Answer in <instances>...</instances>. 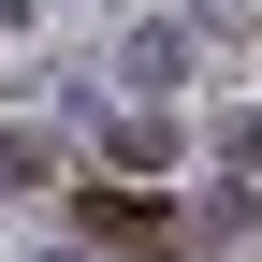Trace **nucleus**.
Segmentation results:
<instances>
[{"mask_svg":"<svg viewBox=\"0 0 262 262\" xmlns=\"http://www.w3.org/2000/svg\"><path fill=\"white\" fill-rule=\"evenodd\" d=\"M88 233H117V248H175V219H160L146 189H102V204H88Z\"/></svg>","mask_w":262,"mask_h":262,"instance_id":"nucleus-1","label":"nucleus"}]
</instances>
